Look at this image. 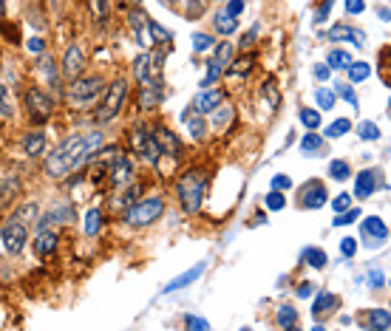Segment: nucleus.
Instances as JSON below:
<instances>
[{"mask_svg": "<svg viewBox=\"0 0 391 331\" xmlns=\"http://www.w3.org/2000/svg\"><path fill=\"white\" fill-rule=\"evenodd\" d=\"M185 325H188V328H196V331H207V328H210V323H207V320H201V317H193V314H188Z\"/></svg>", "mask_w": 391, "mask_h": 331, "instance_id": "nucleus-53", "label": "nucleus"}, {"mask_svg": "<svg viewBox=\"0 0 391 331\" xmlns=\"http://www.w3.org/2000/svg\"><path fill=\"white\" fill-rule=\"evenodd\" d=\"M193 48H196V51L213 48V37H210V35H196V37H193Z\"/></svg>", "mask_w": 391, "mask_h": 331, "instance_id": "nucleus-50", "label": "nucleus"}, {"mask_svg": "<svg viewBox=\"0 0 391 331\" xmlns=\"http://www.w3.org/2000/svg\"><path fill=\"white\" fill-rule=\"evenodd\" d=\"M346 12L349 15H363L366 12V3H363V0H346Z\"/></svg>", "mask_w": 391, "mask_h": 331, "instance_id": "nucleus-56", "label": "nucleus"}, {"mask_svg": "<svg viewBox=\"0 0 391 331\" xmlns=\"http://www.w3.org/2000/svg\"><path fill=\"white\" fill-rule=\"evenodd\" d=\"M335 97H343L352 108H357V94H354V88H352L349 82H338V85H335Z\"/></svg>", "mask_w": 391, "mask_h": 331, "instance_id": "nucleus-44", "label": "nucleus"}, {"mask_svg": "<svg viewBox=\"0 0 391 331\" xmlns=\"http://www.w3.org/2000/svg\"><path fill=\"white\" fill-rule=\"evenodd\" d=\"M134 74L139 79L142 88H159V91H165V79H162V54H139L134 59Z\"/></svg>", "mask_w": 391, "mask_h": 331, "instance_id": "nucleus-3", "label": "nucleus"}, {"mask_svg": "<svg viewBox=\"0 0 391 331\" xmlns=\"http://www.w3.org/2000/svg\"><path fill=\"white\" fill-rule=\"evenodd\" d=\"M23 100H26V111H28V119H32V122L43 125V122H48V119H51L54 100L46 91H40V88H28V91L23 94Z\"/></svg>", "mask_w": 391, "mask_h": 331, "instance_id": "nucleus-8", "label": "nucleus"}, {"mask_svg": "<svg viewBox=\"0 0 391 331\" xmlns=\"http://www.w3.org/2000/svg\"><path fill=\"white\" fill-rule=\"evenodd\" d=\"M134 3H139V0H134Z\"/></svg>", "mask_w": 391, "mask_h": 331, "instance_id": "nucleus-64", "label": "nucleus"}, {"mask_svg": "<svg viewBox=\"0 0 391 331\" xmlns=\"http://www.w3.org/2000/svg\"><path fill=\"white\" fill-rule=\"evenodd\" d=\"M374 190H377V173L374 170H363L357 176V185H354L357 198H372Z\"/></svg>", "mask_w": 391, "mask_h": 331, "instance_id": "nucleus-21", "label": "nucleus"}, {"mask_svg": "<svg viewBox=\"0 0 391 331\" xmlns=\"http://www.w3.org/2000/svg\"><path fill=\"white\" fill-rule=\"evenodd\" d=\"M332 207L338 209V213H343V209H349V207H352V196H349V193H340L338 198H332Z\"/></svg>", "mask_w": 391, "mask_h": 331, "instance_id": "nucleus-52", "label": "nucleus"}, {"mask_svg": "<svg viewBox=\"0 0 391 331\" xmlns=\"http://www.w3.org/2000/svg\"><path fill=\"white\" fill-rule=\"evenodd\" d=\"M289 187H292V178H289V176L281 173V176L273 178V190H281V193H284V190H289Z\"/></svg>", "mask_w": 391, "mask_h": 331, "instance_id": "nucleus-54", "label": "nucleus"}, {"mask_svg": "<svg viewBox=\"0 0 391 331\" xmlns=\"http://www.w3.org/2000/svg\"><path fill=\"white\" fill-rule=\"evenodd\" d=\"M82 68H85V54H82V48H80V46H69V48H66V57H63V74H66L69 79H74V77L82 74Z\"/></svg>", "mask_w": 391, "mask_h": 331, "instance_id": "nucleus-13", "label": "nucleus"}, {"mask_svg": "<svg viewBox=\"0 0 391 331\" xmlns=\"http://www.w3.org/2000/svg\"><path fill=\"white\" fill-rule=\"evenodd\" d=\"M335 306H338V297L329 294V292H320L318 300H315V306H312V314H323L326 309H335Z\"/></svg>", "mask_w": 391, "mask_h": 331, "instance_id": "nucleus-36", "label": "nucleus"}, {"mask_svg": "<svg viewBox=\"0 0 391 331\" xmlns=\"http://www.w3.org/2000/svg\"><path fill=\"white\" fill-rule=\"evenodd\" d=\"M147 35H150V43H159V46H170V32H167V28H162L156 20H150L147 17Z\"/></svg>", "mask_w": 391, "mask_h": 331, "instance_id": "nucleus-28", "label": "nucleus"}, {"mask_svg": "<svg viewBox=\"0 0 391 331\" xmlns=\"http://www.w3.org/2000/svg\"><path fill=\"white\" fill-rule=\"evenodd\" d=\"M3 15H6V0H0V23H3Z\"/></svg>", "mask_w": 391, "mask_h": 331, "instance_id": "nucleus-63", "label": "nucleus"}, {"mask_svg": "<svg viewBox=\"0 0 391 331\" xmlns=\"http://www.w3.org/2000/svg\"><path fill=\"white\" fill-rule=\"evenodd\" d=\"M253 66H255V57L253 54H247V57H242V59H233V63L224 68L230 77H247L250 71H253Z\"/></svg>", "mask_w": 391, "mask_h": 331, "instance_id": "nucleus-27", "label": "nucleus"}, {"mask_svg": "<svg viewBox=\"0 0 391 331\" xmlns=\"http://www.w3.org/2000/svg\"><path fill=\"white\" fill-rule=\"evenodd\" d=\"M88 3H91V12H94L97 20L108 17V0H88Z\"/></svg>", "mask_w": 391, "mask_h": 331, "instance_id": "nucleus-49", "label": "nucleus"}, {"mask_svg": "<svg viewBox=\"0 0 391 331\" xmlns=\"http://www.w3.org/2000/svg\"><path fill=\"white\" fill-rule=\"evenodd\" d=\"M162 97H165V91H159V88H142V108L154 111L162 102Z\"/></svg>", "mask_w": 391, "mask_h": 331, "instance_id": "nucleus-32", "label": "nucleus"}, {"mask_svg": "<svg viewBox=\"0 0 391 331\" xmlns=\"http://www.w3.org/2000/svg\"><path fill=\"white\" fill-rule=\"evenodd\" d=\"M233 54H235L233 43H227V40H224V43H219V46H216V51H213V59H210V63H213V66H219V68L224 71V68L233 63Z\"/></svg>", "mask_w": 391, "mask_h": 331, "instance_id": "nucleus-25", "label": "nucleus"}, {"mask_svg": "<svg viewBox=\"0 0 391 331\" xmlns=\"http://www.w3.org/2000/svg\"><path fill=\"white\" fill-rule=\"evenodd\" d=\"M125 97H128V82L125 79H113L105 91H102V100L94 111V119L97 122H111V119L122 111L125 105Z\"/></svg>", "mask_w": 391, "mask_h": 331, "instance_id": "nucleus-4", "label": "nucleus"}, {"mask_svg": "<svg viewBox=\"0 0 391 331\" xmlns=\"http://www.w3.org/2000/svg\"><path fill=\"white\" fill-rule=\"evenodd\" d=\"M213 26H216L219 35H233L235 26H238V17H230L227 12H216L213 15Z\"/></svg>", "mask_w": 391, "mask_h": 331, "instance_id": "nucleus-29", "label": "nucleus"}, {"mask_svg": "<svg viewBox=\"0 0 391 331\" xmlns=\"http://www.w3.org/2000/svg\"><path fill=\"white\" fill-rule=\"evenodd\" d=\"M326 63H329V68H346L352 63V57L343 48H332V51H329V57H326Z\"/></svg>", "mask_w": 391, "mask_h": 331, "instance_id": "nucleus-35", "label": "nucleus"}, {"mask_svg": "<svg viewBox=\"0 0 391 331\" xmlns=\"http://www.w3.org/2000/svg\"><path fill=\"white\" fill-rule=\"evenodd\" d=\"M102 144V131H85L74 133L66 142H60L51 153L46 156V176L51 178H66L74 170H80L88 159L94 156V150Z\"/></svg>", "mask_w": 391, "mask_h": 331, "instance_id": "nucleus-1", "label": "nucleus"}, {"mask_svg": "<svg viewBox=\"0 0 391 331\" xmlns=\"http://www.w3.org/2000/svg\"><path fill=\"white\" fill-rule=\"evenodd\" d=\"M300 122H304V128L307 131H318L320 128V113L318 111H312V108H300Z\"/></svg>", "mask_w": 391, "mask_h": 331, "instance_id": "nucleus-40", "label": "nucleus"}, {"mask_svg": "<svg viewBox=\"0 0 391 331\" xmlns=\"http://www.w3.org/2000/svg\"><path fill=\"white\" fill-rule=\"evenodd\" d=\"M179 201H182L185 213H199V207L204 201V190H207V173L204 170H188L179 178Z\"/></svg>", "mask_w": 391, "mask_h": 331, "instance_id": "nucleus-2", "label": "nucleus"}, {"mask_svg": "<svg viewBox=\"0 0 391 331\" xmlns=\"http://www.w3.org/2000/svg\"><path fill=\"white\" fill-rule=\"evenodd\" d=\"M128 23H131V28H134L136 43L147 48V46H150V35H147V15H145L142 9H131V12H128Z\"/></svg>", "mask_w": 391, "mask_h": 331, "instance_id": "nucleus-15", "label": "nucleus"}, {"mask_svg": "<svg viewBox=\"0 0 391 331\" xmlns=\"http://www.w3.org/2000/svg\"><path fill=\"white\" fill-rule=\"evenodd\" d=\"M12 218L28 227V221H35V218H37V204H35V201H28V204H23V207L17 209V213H15Z\"/></svg>", "mask_w": 391, "mask_h": 331, "instance_id": "nucleus-39", "label": "nucleus"}, {"mask_svg": "<svg viewBox=\"0 0 391 331\" xmlns=\"http://www.w3.org/2000/svg\"><path fill=\"white\" fill-rule=\"evenodd\" d=\"M295 323H298V312H295L292 306H281V312H278V325H281V328H295Z\"/></svg>", "mask_w": 391, "mask_h": 331, "instance_id": "nucleus-43", "label": "nucleus"}, {"mask_svg": "<svg viewBox=\"0 0 391 331\" xmlns=\"http://www.w3.org/2000/svg\"><path fill=\"white\" fill-rule=\"evenodd\" d=\"M20 144H23V153L28 159H37L40 153H46V133L43 131H28Z\"/></svg>", "mask_w": 391, "mask_h": 331, "instance_id": "nucleus-16", "label": "nucleus"}, {"mask_svg": "<svg viewBox=\"0 0 391 331\" xmlns=\"http://www.w3.org/2000/svg\"><path fill=\"white\" fill-rule=\"evenodd\" d=\"M329 74H332V68H329V66H323V63L315 66V77L318 79H329Z\"/></svg>", "mask_w": 391, "mask_h": 331, "instance_id": "nucleus-61", "label": "nucleus"}, {"mask_svg": "<svg viewBox=\"0 0 391 331\" xmlns=\"http://www.w3.org/2000/svg\"><path fill=\"white\" fill-rule=\"evenodd\" d=\"M329 176H332L335 182H346V178L352 176V164L343 162V159H335L332 164H329Z\"/></svg>", "mask_w": 391, "mask_h": 331, "instance_id": "nucleus-34", "label": "nucleus"}, {"mask_svg": "<svg viewBox=\"0 0 391 331\" xmlns=\"http://www.w3.org/2000/svg\"><path fill=\"white\" fill-rule=\"evenodd\" d=\"M346 131H352V122H349V119H335V122L326 128V136H329V139H338V136H343Z\"/></svg>", "mask_w": 391, "mask_h": 331, "instance_id": "nucleus-45", "label": "nucleus"}, {"mask_svg": "<svg viewBox=\"0 0 391 331\" xmlns=\"http://www.w3.org/2000/svg\"><path fill=\"white\" fill-rule=\"evenodd\" d=\"M102 94V79L94 74V77H74L71 85H69V102L77 108V105H88L94 102L97 97Z\"/></svg>", "mask_w": 391, "mask_h": 331, "instance_id": "nucleus-6", "label": "nucleus"}, {"mask_svg": "<svg viewBox=\"0 0 391 331\" xmlns=\"http://www.w3.org/2000/svg\"><path fill=\"white\" fill-rule=\"evenodd\" d=\"M312 292H315V286H312V283H298V289H295V294H298L300 300L312 297Z\"/></svg>", "mask_w": 391, "mask_h": 331, "instance_id": "nucleus-57", "label": "nucleus"}, {"mask_svg": "<svg viewBox=\"0 0 391 331\" xmlns=\"http://www.w3.org/2000/svg\"><path fill=\"white\" fill-rule=\"evenodd\" d=\"M266 207H269V209H284V207H287L284 193H281V190H273V193L266 196Z\"/></svg>", "mask_w": 391, "mask_h": 331, "instance_id": "nucleus-48", "label": "nucleus"}, {"mask_svg": "<svg viewBox=\"0 0 391 331\" xmlns=\"http://www.w3.org/2000/svg\"><path fill=\"white\" fill-rule=\"evenodd\" d=\"M326 40H352L354 46H363V32H357V28L340 23V26H332L326 32Z\"/></svg>", "mask_w": 391, "mask_h": 331, "instance_id": "nucleus-19", "label": "nucleus"}, {"mask_svg": "<svg viewBox=\"0 0 391 331\" xmlns=\"http://www.w3.org/2000/svg\"><path fill=\"white\" fill-rule=\"evenodd\" d=\"M131 147H134V153H136L139 159H145V162H150V164H156L159 156H162V147H159L154 131H147V128H142V125L131 131Z\"/></svg>", "mask_w": 391, "mask_h": 331, "instance_id": "nucleus-7", "label": "nucleus"}, {"mask_svg": "<svg viewBox=\"0 0 391 331\" xmlns=\"http://www.w3.org/2000/svg\"><path fill=\"white\" fill-rule=\"evenodd\" d=\"M340 252H343L346 258H354V252H357V240H354V238H343V240H340Z\"/></svg>", "mask_w": 391, "mask_h": 331, "instance_id": "nucleus-51", "label": "nucleus"}, {"mask_svg": "<svg viewBox=\"0 0 391 331\" xmlns=\"http://www.w3.org/2000/svg\"><path fill=\"white\" fill-rule=\"evenodd\" d=\"M182 122L190 128V133H193V139H204V131H207V125H204V119H201V113H196L193 108H188L185 113H182Z\"/></svg>", "mask_w": 391, "mask_h": 331, "instance_id": "nucleus-23", "label": "nucleus"}, {"mask_svg": "<svg viewBox=\"0 0 391 331\" xmlns=\"http://www.w3.org/2000/svg\"><path fill=\"white\" fill-rule=\"evenodd\" d=\"M37 68H40V74L46 77V82L54 88V91H60V74H57V66H54V59L48 54H40Z\"/></svg>", "mask_w": 391, "mask_h": 331, "instance_id": "nucleus-22", "label": "nucleus"}, {"mask_svg": "<svg viewBox=\"0 0 391 331\" xmlns=\"http://www.w3.org/2000/svg\"><path fill=\"white\" fill-rule=\"evenodd\" d=\"M255 35H258V23H255V26L250 28V32L244 35V40H242V46H244V48H247V46H253V43H255Z\"/></svg>", "mask_w": 391, "mask_h": 331, "instance_id": "nucleus-60", "label": "nucleus"}, {"mask_svg": "<svg viewBox=\"0 0 391 331\" xmlns=\"http://www.w3.org/2000/svg\"><path fill=\"white\" fill-rule=\"evenodd\" d=\"M154 136H156V142H159V147H162V153H170L173 159L182 156V142L176 139L173 131H167V128H156Z\"/></svg>", "mask_w": 391, "mask_h": 331, "instance_id": "nucleus-17", "label": "nucleus"}, {"mask_svg": "<svg viewBox=\"0 0 391 331\" xmlns=\"http://www.w3.org/2000/svg\"><path fill=\"white\" fill-rule=\"evenodd\" d=\"M54 249H57V232L48 229V227H43L37 232V238H35V252L40 258H48V255H54Z\"/></svg>", "mask_w": 391, "mask_h": 331, "instance_id": "nucleus-18", "label": "nucleus"}, {"mask_svg": "<svg viewBox=\"0 0 391 331\" xmlns=\"http://www.w3.org/2000/svg\"><path fill=\"white\" fill-rule=\"evenodd\" d=\"M0 244H3V249L9 255L23 252V247L28 244V227L15 221V218H9V224L3 227V232H0Z\"/></svg>", "mask_w": 391, "mask_h": 331, "instance_id": "nucleus-10", "label": "nucleus"}, {"mask_svg": "<svg viewBox=\"0 0 391 331\" xmlns=\"http://www.w3.org/2000/svg\"><path fill=\"white\" fill-rule=\"evenodd\" d=\"M304 261L312 266V269H323L326 266V252L323 249H318V247H309V249H304Z\"/></svg>", "mask_w": 391, "mask_h": 331, "instance_id": "nucleus-37", "label": "nucleus"}, {"mask_svg": "<svg viewBox=\"0 0 391 331\" xmlns=\"http://www.w3.org/2000/svg\"><path fill=\"white\" fill-rule=\"evenodd\" d=\"M26 48L32 51V54H43V48H46V46H43V40H40V37H32V40L26 43Z\"/></svg>", "mask_w": 391, "mask_h": 331, "instance_id": "nucleus-59", "label": "nucleus"}, {"mask_svg": "<svg viewBox=\"0 0 391 331\" xmlns=\"http://www.w3.org/2000/svg\"><path fill=\"white\" fill-rule=\"evenodd\" d=\"M329 193H326V185L318 182V178H312V182H307L304 187H300V207L304 209H320L326 204Z\"/></svg>", "mask_w": 391, "mask_h": 331, "instance_id": "nucleus-11", "label": "nucleus"}, {"mask_svg": "<svg viewBox=\"0 0 391 331\" xmlns=\"http://www.w3.org/2000/svg\"><path fill=\"white\" fill-rule=\"evenodd\" d=\"M366 328H374V331H391V314L385 309H374L369 312L366 317Z\"/></svg>", "mask_w": 391, "mask_h": 331, "instance_id": "nucleus-26", "label": "nucleus"}, {"mask_svg": "<svg viewBox=\"0 0 391 331\" xmlns=\"http://www.w3.org/2000/svg\"><path fill=\"white\" fill-rule=\"evenodd\" d=\"M320 147H323V139L315 131H309L304 139H300V150H304V153H318Z\"/></svg>", "mask_w": 391, "mask_h": 331, "instance_id": "nucleus-41", "label": "nucleus"}, {"mask_svg": "<svg viewBox=\"0 0 391 331\" xmlns=\"http://www.w3.org/2000/svg\"><path fill=\"white\" fill-rule=\"evenodd\" d=\"M224 102V91H219V88H213V85H210V88H204V91H199L196 94V100H193V111L196 113H210V111H213V108H219Z\"/></svg>", "mask_w": 391, "mask_h": 331, "instance_id": "nucleus-12", "label": "nucleus"}, {"mask_svg": "<svg viewBox=\"0 0 391 331\" xmlns=\"http://www.w3.org/2000/svg\"><path fill=\"white\" fill-rule=\"evenodd\" d=\"M315 100H318V108H323V111H332L335 108V91H326V88H318L315 91Z\"/></svg>", "mask_w": 391, "mask_h": 331, "instance_id": "nucleus-42", "label": "nucleus"}, {"mask_svg": "<svg viewBox=\"0 0 391 331\" xmlns=\"http://www.w3.org/2000/svg\"><path fill=\"white\" fill-rule=\"evenodd\" d=\"M357 218H360V209L349 207V209H343V213H338V218L332 221V227H349V224H354Z\"/></svg>", "mask_w": 391, "mask_h": 331, "instance_id": "nucleus-46", "label": "nucleus"}, {"mask_svg": "<svg viewBox=\"0 0 391 331\" xmlns=\"http://www.w3.org/2000/svg\"><path fill=\"white\" fill-rule=\"evenodd\" d=\"M346 71H349V79L352 82H363L372 74V66L369 63H354V59H352V63L346 66Z\"/></svg>", "mask_w": 391, "mask_h": 331, "instance_id": "nucleus-33", "label": "nucleus"}, {"mask_svg": "<svg viewBox=\"0 0 391 331\" xmlns=\"http://www.w3.org/2000/svg\"><path fill=\"white\" fill-rule=\"evenodd\" d=\"M0 116H6V119L15 116V102H12V94L3 82H0Z\"/></svg>", "mask_w": 391, "mask_h": 331, "instance_id": "nucleus-38", "label": "nucleus"}, {"mask_svg": "<svg viewBox=\"0 0 391 331\" xmlns=\"http://www.w3.org/2000/svg\"><path fill=\"white\" fill-rule=\"evenodd\" d=\"M369 281H372L374 286H383V275H380V272H374V275H369Z\"/></svg>", "mask_w": 391, "mask_h": 331, "instance_id": "nucleus-62", "label": "nucleus"}, {"mask_svg": "<svg viewBox=\"0 0 391 331\" xmlns=\"http://www.w3.org/2000/svg\"><path fill=\"white\" fill-rule=\"evenodd\" d=\"M165 213V201L162 198H145V201H136L128 213H125V221L131 227H150L154 221H159V216Z\"/></svg>", "mask_w": 391, "mask_h": 331, "instance_id": "nucleus-5", "label": "nucleus"}, {"mask_svg": "<svg viewBox=\"0 0 391 331\" xmlns=\"http://www.w3.org/2000/svg\"><path fill=\"white\" fill-rule=\"evenodd\" d=\"M261 97L266 100L269 111H278V105H281V88H278V82L275 79H266L261 85Z\"/></svg>", "mask_w": 391, "mask_h": 331, "instance_id": "nucleus-24", "label": "nucleus"}, {"mask_svg": "<svg viewBox=\"0 0 391 331\" xmlns=\"http://www.w3.org/2000/svg\"><path fill=\"white\" fill-rule=\"evenodd\" d=\"M244 12V0H227V15L230 17H238Z\"/></svg>", "mask_w": 391, "mask_h": 331, "instance_id": "nucleus-55", "label": "nucleus"}, {"mask_svg": "<svg viewBox=\"0 0 391 331\" xmlns=\"http://www.w3.org/2000/svg\"><path fill=\"white\" fill-rule=\"evenodd\" d=\"M108 153V162H105V173H108V182L113 187H125L131 182V176H134V167L128 162L125 153H119V150H105Z\"/></svg>", "mask_w": 391, "mask_h": 331, "instance_id": "nucleus-9", "label": "nucleus"}, {"mask_svg": "<svg viewBox=\"0 0 391 331\" xmlns=\"http://www.w3.org/2000/svg\"><path fill=\"white\" fill-rule=\"evenodd\" d=\"M100 229H102V213L97 207H91L85 213V235H97Z\"/></svg>", "mask_w": 391, "mask_h": 331, "instance_id": "nucleus-31", "label": "nucleus"}, {"mask_svg": "<svg viewBox=\"0 0 391 331\" xmlns=\"http://www.w3.org/2000/svg\"><path fill=\"white\" fill-rule=\"evenodd\" d=\"M201 275H204V263H196L193 269H188V272H182V275H179L176 281H170V283L165 286V292H179V289H185V286L196 283Z\"/></svg>", "mask_w": 391, "mask_h": 331, "instance_id": "nucleus-20", "label": "nucleus"}, {"mask_svg": "<svg viewBox=\"0 0 391 331\" xmlns=\"http://www.w3.org/2000/svg\"><path fill=\"white\" fill-rule=\"evenodd\" d=\"M332 3H335V0H323V3H320V9H318V23H323V17H329V12H332Z\"/></svg>", "mask_w": 391, "mask_h": 331, "instance_id": "nucleus-58", "label": "nucleus"}, {"mask_svg": "<svg viewBox=\"0 0 391 331\" xmlns=\"http://www.w3.org/2000/svg\"><path fill=\"white\" fill-rule=\"evenodd\" d=\"M357 133H360V139H377L380 136V128L374 122H360L357 125Z\"/></svg>", "mask_w": 391, "mask_h": 331, "instance_id": "nucleus-47", "label": "nucleus"}, {"mask_svg": "<svg viewBox=\"0 0 391 331\" xmlns=\"http://www.w3.org/2000/svg\"><path fill=\"white\" fill-rule=\"evenodd\" d=\"M363 238L369 240L366 247H380V244H385V238H388V227L383 224V218H366L363 221Z\"/></svg>", "mask_w": 391, "mask_h": 331, "instance_id": "nucleus-14", "label": "nucleus"}, {"mask_svg": "<svg viewBox=\"0 0 391 331\" xmlns=\"http://www.w3.org/2000/svg\"><path fill=\"white\" fill-rule=\"evenodd\" d=\"M210 113H213V125H216V128H227V125L233 122V113H235V111H233L227 102H221L219 108H213Z\"/></svg>", "mask_w": 391, "mask_h": 331, "instance_id": "nucleus-30", "label": "nucleus"}]
</instances>
